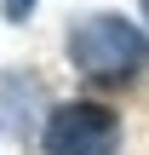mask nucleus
<instances>
[{
	"instance_id": "1",
	"label": "nucleus",
	"mask_w": 149,
	"mask_h": 155,
	"mask_svg": "<svg viewBox=\"0 0 149 155\" xmlns=\"http://www.w3.org/2000/svg\"><path fill=\"white\" fill-rule=\"evenodd\" d=\"M69 63L98 81V86H121V81H138L149 69V35L121 17V12H86L69 23Z\"/></svg>"
},
{
	"instance_id": "2",
	"label": "nucleus",
	"mask_w": 149,
	"mask_h": 155,
	"mask_svg": "<svg viewBox=\"0 0 149 155\" xmlns=\"http://www.w3.org/2000/svg\"><path fill=\"white\" fill-rule=\"evenodd\" d=\"M121 150V115L92 104V98H75V104H57L46 115V155H115Z\"/></svg>"
},
{
	"instance_id": "3",
	"label": "nucleus",
	"mask_w": 149,
	"mask_h": 155,
	"mask_svg": "<svg viewBox=\"0 0 149 155\" xmlns=\"http://www.w3.org/2000/svg\"><path fill=\"white\" fill-rule=\"evenodd\" d=\"M34 6H40V0H0L6 23H29V17H34Z\"/></svg>"
},
{
	"instance_id": "4",
	"label": "nucleus",
	"mask_w": 149,
	"mask_h": 155,
	"mask_svg": "<svg viewBox=\"0 0 149 155\" xmlns=\"http://www.w3.org/2000/svg\"><path fill=\"white\" fill-rule=\"evenodd\" d=\"M144 23H149V0H144Z\"/></svg>"
}]
</instances>
